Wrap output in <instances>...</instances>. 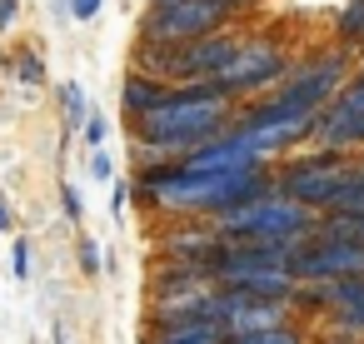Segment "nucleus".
I'll return each mask as SVG.
<instances>
[{
  "mask_svg": "<svg viewBox=\"0 0 364 344\" xmlns=\"http://www.w3.org/2000/svg\"><path fill=\"white\" fill-rule=\"evenodd\" d=\"M130 195H135V185H125V180H115V185H110V215H120V210L130 205Z\"/></svg>",
  "mask_w": 364,
  "mask_h": 344,
  "instance_id": "21",
  "label": "nucleus"
},
{
  "mask_svg": "<svg viewBox=\"0 0 364 344\" xmlns=\"http://www.w3.org/2000/svg\"><path fill=\"white\" fill-rule=\"evenodd\" d=\"M150 344H230V334H225V324H215V319H180V324H165V329H155V339Z\"/></svg>",
  "mask_w": 364,
  "mask_h": 344,
  "instance_id": "11",
  "label": "nucleus"
},
{
  "mask_svg": "<svg viewBox=\"0 0 364 344\" xmlns=\"http://www.w3.org/2000/svg\"><path fill=\"white\" fill-rule=\"evenodd\" d=\"M220 284L235 289V294H250V299H264V304H289L294 309V294H299V274L289 264H245V269H220Z\"/></svg>",
  "mask_w": 364,
  "mask_h": 344,
  "instance_id": "8",
  "label": "nucleus"
},
{
  "mask_svg": "<svg viewBox=\"0 0 364 344\" xmlns=\"http://www.w3.org/2000/svg\"><path fill=\"white\" fill-rule=\"evenodd\" d=\"M60 200H65V215H70V220H85V195H80L75 185H60Z\"/></svg>",
  "mask_w": 364,
  "mask_h": 344,
  "instance_id": "18",
  "label": "nucleus"
},
{
  "mask_svg": "<svg viewBox=\"0 0 364 344\" xmlns=\"http://www.w3.org/2000/svg\"><path fill=\"white\" fill-rule=\"evenodd\" d=\"M359 165L349 155H334V150H314V155H299L289 165L274 170V195L294 200V205H309L314 215L329 210V200L339 195L344 180H354Z\"/></svg>",
  "mask_w": 364,
  "mask_h": 344,
  "instance_id": "1",
  "label": "nucleus"
},
{
  "mask_svg": "<svg viewBox=\"0 0 364 344\" xmlns=\"http://www.w3.org/2000/svg\"><path fill=\"white\" fill-rule=\"evenodd\" d=\"M220 6H225V11L235 16V11H250V6H255V0H220Z\"/></svg>",
  "mask_w": 364,
  "mask_h": 344,
  "instance_id": "26",
  "label": "nucleus"
},
{
  "mask_svg": "<svg viewBox=\"0 0 364 344\" xmlns=\"http://www.w3.org/2000/svg\"><path fill=\"white\" fill-rule=\"evenodd\" d=\"M11 80H21V85H41V80H46V60H41L36 50H16V60H11Z\"/></svg>",
  "mask_w": 364,
  "mask_h": 344,
  "instance_id": "16",
  "label": "nucleus"
},
{
  "mask_svg": "<svg viewBox=\"0 0 364 344\" xmlns=\"http://www.w3.org/2000/svg\"><path fill=\"white\" fill-rule=\"evenodd\" d=\"M359 175H364V160H359Z\"/></svg>",
  "mask_w": 364,
  "mask_h": 344,
  "instance_id": "29",
  "label": "nucleus"
},
{
  "mask_svg": "<svg viewBox=\"0 0 364 344\" xmlns=\"http://www.w3.org/2000/svg\"><path fill=\"white\" fill-rule=\"evenodd\" d=\"M16 21V0H0V31H6Z\"/></svg>",
  "mask_w": 364,
  "mask_h": 344,
  "instance_id": "24",
  "label": "nucleus"
},
{
  "mask_svg": "<svg viewBox=\"0 0 364 344\" xmlns=\"http://www.w3.org/2000/svg\"><path fill=\"white\" fill-rule=\"evenodd\" d=\"M230 344H309V334L299 324H279V329H264V334H230Z\"/></svg>",
  "mask_w": 364,
  "mask_h": 344,
  "instance_id": "15",
  "label": "nucleus"
},
{
  "mask_svg": "<svg viewBox=\"0 0 364 344\" xmlns=\"http://www.w3.org/2000/svg\"><path fill=\"white\" fill-rule=\"evenodd\" d=\"M230 31V11L220 0H180V6L150 11L140 26V45H195L205 36Z\"/></svg>",
  "mask_w": 364,
  "mask_h": 344,
  "instance_id": "4",
  "label": "nucleus"
},
{
  "mask_svg": "<svg viewBox=\"0 0 364 344\" xmlns=\"http://www.w3.org/2000/svg\"><path fill=\"white\" fill-rule=\"evenodd\" d=\"M105 0H70V21H95Z\"/></svg>",
  "mask_w": 364,
  "mask_h": 344,
  "instance_id": "22",
  "label": "nucleus"
},
{
  "mask_svg": "<svg viewBox=\"0 0 364 344\" xmlns=\"http://www.w3.org/2000/svg\"><path fill=\"white\" fill-rule=\"evenodd\" d=\"M170 90H175V85H160V80H155V75H145V70H125V85H120L125 120H130V125H140L150 110H160V105L170 100Z\"/></svg>",
  "mask_w": 364,
  "mask_h": 344,
  "instance_id": "10",
  "label": "nucleus"
},
{
  "mask_svg": "<svg viewBox=\"0 0 364 344\" xmlns=\"http://www.w3.org/2000/svg\"><path fill=\"white\" fill-rule=\"evenodd\" d=\"M230 240L215 230V220H180L160 235V259H180V264H205L220 269Z\"/></svg>",
  "mask_w": 364,
  "mask_h": 344,
  "instance_id": "5",
  "label": "nucleus"
},
{
  "mask_svg": "<svg viewBox=\"0 0 364 344\" xmlns=\"http://www.w3.org/2000/svg\"><path fill=\"white\" fill-rule=\"evenodd\" d=\"M105 135H110V120H105V115L95 110V115H90V125H85V140H90V145L100 150V145H105Z\"/></svg>",
  "mask_w": 364,
  "mask_h": 344,
  "instance_id": "20",
  "label": "nucleus"
},
{
  "mask_svg": "<svg viewBox=\"0 0 364 344\" xmlns=\"http://www.w3.org/2000/svg\"><path fill=\"white\" fill-rule=\"evenodd\" d=\"M75 254H80V269H85V274H100V249H95V240H80Z\"/></svg>",
  "mask_w": 364,
  "mask_h": 344,
  "instance_id": "19",
  "label": "nucleus"
},
{
  "mask_svg": "<svg viewBox=\"0 0 364 344\" xmlns=\"http://www.w3.org/2000/svg\"><path fill=\"white\" fill-rule=\"evenodd\" d=\"M185 289H225L215 269L205 264H180V259H160V269L150 274V299L155 294H185Z\"/></svg>",
  "mask_w": 364,
  "mask_h": 344,
  "instance_id": "9",
  "label": "nucleus"
},
{
  "mask_svg": "<svg viewBox=\"0 0 364 344\" xmlns=\"http://www.w3.org/2000/svg\"><path fill=\"white\" fill-rule=\"evenodd\" d=\"M294 274H299V284L364 274V240H314V244L294 259Z\"/></svg>",
  "mask_w": 364,
  "mask_h": 344,
  "instance_id": "7",
  "label": "nucleus"
},
{
  "mask_svg": "<svg viewBox=\"0 0 364 344\" xmlns=\"http://www.w3.org/2000/svg\"><path fill=\"white\" fill-rule=\"evenodd\" d=\"M11 269H16V279H31V240H16V249H11Z\"/></svg>",
  "mask_w": 364,
  "mask_h": 344,
  "instance_id": "17",
  "label": "nucleus"
},
{
  "mask_svg": "<svg viewBox=\"0 0 364 344\" xmlns=\"http://www.w3.org/2000/svg\"><path fill=\"white\" fill-rule=\"evenodd\" d=\"M334 45L339 50H364V0H344L334 16Z\"/></svg>",
  "mask_w": 364,
  "mask_h": 344,
  "instance_id": "12",
  "label": "nucleus"
},
{
  "mask_svg": "<svg viewBox=\"0 0 364 344\" xmlns=\"http://www.w3.org/2000/svg\"><path fill=\"white\" fill-rule=\"evenodd\" d=\"M359 80H364V60H359Z\"/></svg>",
  "mask_w": 364,
  "mask_h": 344,
  "instance_id": "28",
  "label": "nucleus"
},
{
  "mask_svg": "<svg viewBox=\"0 0 364 344\" xmlns=\"http://www.w3.org/2000/svg\"><path fill=\"white\" fill-rule=\"evenodd\" d=\"M60 95H65V125L85 135V125H90V115H95V110H90V95H85V85H80V80H65V85H60Z\"/></svg>",
  "mask_w": 364,
  "mask_h": 344,
  "instance_id": "13",
  "label": "nucleus"
},
{
  "mask_svg": "<svg viewBox=\"0 0 364 344\" xmlns=\"http://www.w3.org/2000/svg\"><path fill=\"white\" fill-rule=\"evenodd\" d=\"M165 6H180V0H150V11H165Z\"/></svg>",
  "mask_w": 364,
  "mask_h": 344,
  "instance_id": "27",
  "label": "nucleus"
},
{
  "mask_svg": "<svg viewBox=\"0 0 364 344\" xmlns=\"http://www.w3.org/2000/svg\"><path fill=\"white\" fill-rule=\"evenodd\" d=\"M324 215H349V220H364V175L344 180V185H339V195L329 200V210H324Z\"/></svg>",
  "mask_w": 364,
  "mask_h": 344,
  "instance_id": "14",
  "label": "nucleus"
},
{
  "mask_svg": "<svg viewBox=\"0 0 364 344\" xmlns=\"http://www.w3.org/2000/svg\"><path fill=\"white\" fill-rule=\"evenodd\" d=\"M90 175H95V180H110V175H115V165H110V155H105V150H95V155H90Z\"/></svg>",
  "mask_w": 364,
  "mask_h": 344,
  "instance_id": "23",
  "label": "nucleus"
},
{
  "mask_svg": "<svg viewBox=\"0 0 364 344\" xmlns=\"http://www.w3.org/2000/svg\"><path fill=\"white\" fill-rule=\"evenodd\" d=\"M16 220H11V205H6V195H0V230H11Z\"/></svg>",
  "mask_w": 364,
  "mask_h": 344,
  "instance_id": "25",
  "label": "nucleus"
},
{
  "mask_svg": "<svg viewBox=\"0 0 364 344\" xmlns=\"http://www.w3.org/2000/svg\"><path fill=\"white\" fill-rule=\"evenodd\" d=\"M255 165H269L255 145H250V135L245 130H225L220 140H210L205 150H195V155H185L180 160V170L185 175H240V170H255Z\"/></svg>",
  "mask_w": 364,
  "mask_h": 344,
  "instance_id": "6",
  "label": "nucleus"
},
{
  "mask_svg": "<svg viewBox=\"0 0 364 344\" xmlns=\"http://www.w3.org/2000/svg\"><path fill=\"white\" fill-rule=\"evenodd\" d=\"M294 75V65H289V55H284V45L279 41H269V36H250L245 41V50L215 75L230 95H235V105H250V100H264V95H274V85H284Z\"/></svg>",
  "mask_w": 364,
  "mask_h": 344,
  "instance_id": "2",
  "label": "nucleus"
},
{
  "mask_svg": "<svg viewBox=\"0 0 364 344\" xmlns=\"http://www.w3.org/2000/svg\"><path fill=\"white\" fill-rule=\"evenodd\" d=\"M215 230L225 240H240V235H269V240H284V235H314L319 230V215L309 205H294L284 195H264L245 210H225L215 215Z\"/></svg>",
  "mask_w": 364,
  "mask_h": 344,
  "instance_id": "3",
  "label": "nucleus"
}]
</instances>
